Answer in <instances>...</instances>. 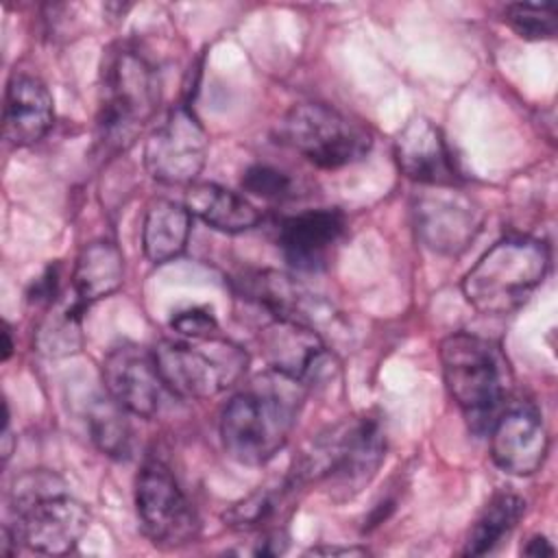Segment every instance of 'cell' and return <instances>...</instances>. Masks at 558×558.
Returning <instances> with one entry per match:
<instances>
[{
  "instance_id": "cell-1",
  "label": "cell",
  "mask_w": 558,
  "mask_h": 558,
  "mask_svg": "<svg viewBox=\"0 0 558 558\" xmlns=\"http://www.w3.org/2000/svg\"><path fill=\"white\" fill-rule=\"evenodd\" d=\"M303 397L305 384L272 368L233 395L220 414V440L229 458L246 466L272 460L290 438Z\"/></svg>"
},
{
  "instance_id": "cell-29",
  "label": "cell",
  "mask_w": 558,
  "mask_h": 558,
  "mask_svg": "<svg viewBox=\"0 0 558 558\" xmlns=\"http://www.w3.org/2000/svg\"><path fill=\"white\" fill-rule=\"evenodd\" d=\"M57 277H59L57 266L46 268L44 275H41L39 279H35L33 286L28 288V301L52 305V303H54V296H57V283H59Z\"/></svg>"
},
{
  "instance_id": "cell-21",
  "label": "cell",
  "mask_w": 558,
  "mask_h": 558,
  "mask_svg": "<svg viewBox=\"0 0 558 558\" xmlns=\"http://www.w3.org/2000/svg\"><path fill=\"white\" fill-rule=\"evenodd\" d=\"M122 281L124 257L116 242L96 240L81 248L72 272V290L81 303L89 305L111 296L120 290Z\"/></svg>"
},
{
  "instance_id": "cell-33",
  "label": "cell",
  "mask_w": 558,
  "mask_h": 558,
  "mask_svg": "<svg viewBox=\"0 0 558 558\" xmlns=\"http://www.w3.org/2000/svg\"><path fill=\"white\" fill-rule=\"evenodd\" d=\"M2 336H4V351H2V360H9V355H11V351H13V342H11V329H9L7 325H4Z\"/></svg>"
},
{
  "instance_id": "cell-27",
  "label": "cell",
  "mask_w": 558,
  "mask_h": 558,
  "mask_svg": "<svg viewBox=\"0 0 558 558\" xmlns=\"http://www.w3.org/2000/svg\"><path fill=\"white\" fill-rule=\"evenodd\" d=\"M242 187L248 194L266 201H283L294 196L292 179L268 163H255L246 168L242 174Z\"/></svg>"
},
{
  "instance_id": "cell-4",
  "label": "cell",
  "mask_w": 558,
  "mask_h": 558,
  "mask_svg": "<svg viewBox=\"0 0 558 558\" xmlns=\"http://www.w3.org/2000/svg\"><path fill=\"white\" fill-rule=\"evenodd\" d=\"M442 379L473 432L490 429L510 392V366L501 349L475 333L456 331L440 342Z\"/></svg>"
},
{
  "instance_id": "cell-11",
  "label": "cell",
  "mask_w": 558,
  "mask_h": 558,
  "mask_svg": "<svg viewBox=\"0 0 558 558\" xmlns=\"http://www.w3.org/2000/svg\"><path fill=\"white\" fill-rule=\"evenodd\" d=\"M418 240L440 255L462 253L480 233L484 214L458 187H427L412 205Z\"/></svg>"
},
{
  "instance_id": "cell-12",
  "label": "cell",
  "mask_w": 558,
  "mask_h": 558,
  "mask_svg": "<svg viewBox=\"0 0 558 558\" xmlns=\"http://www.w3.org/2000/svg\"><path fill=\"white\" fill-rule=\"evenodd\" d=\"M102 384L107 397L133 416L150 418L159 410L163 384L153 351L144 347H113L102 360Z\"/></svg>"
},
{
  "instance_id": "cell-10",
  "label": "cell",
  "mask_w": 558,
  "mask_h": 558,
  "mask_svg": "<svg viewBox=\"0 0 558 558\" xmlns=\"http://www.w3.org/2000/svg\"><path fill=\"white\" fill-rule=\"evenodd\" d=\"M209 140L185 105L170 109L144 146L148 174L163 185H192L207 161Z\"/></svg>"
},
{
  "instance_id": "cell-17",
  "label": "cell",
  "mask_w": 558,
  "mask_h": 558,
  "mask_svg": "<svg viewBox=\"0 0 558 558\" xmlns=\"http://www.w3.org/2000/svg\"><path fill=\"white\" fill-rule=\"evenodd\" d=\"M344 231V214L336 207L307 209L279 225V246L299 270H320Z\"/></svg>"
},
{
  "instance_id": "cell-13",
  "label": "cell",
  "mask_w": 558,
  "mask_h": 558,
  "mask_svg": "<svg viewBox=\"0 0 558 558\" xmlns=\"http://www.w3.org/2000/svg\"><path fill=\"white\" fill-rule=\"evenodd\" d=\"M490 458L493 462L517 477L534 475L549 449V434L541 414L530 405H512L490 425Z\"/></svg>"
},
{
  "instance_id": "cell-6",
  "label": "cell",
  "mask_w": 558,
  "mask_h": 558,
  "mask_svg": "<svg viewBox=\"0 0 558 558\" xmlns=\"http://www.w3.org/2000/svg\"><path fill=\"white\" fill-rule=\"evenodd\" d=\"M161 100L157 70L135 50L111 52L102 68L98 140L113 150L126 148L153 120Z\"/></svg>"
},
{
  "instance_id": "cell-3",
  "label": "cell",
  "mask_w": 558,
  "mask_h": 558,
  "mask_svg": "<svg viewBox=\"0 0 558 558\" xmlns=\"http://www.w3.org/2000/svg\"><path fill=\"white\" fill-rule=\"evenodd\" d=\"M11 510L15 523L4 527V543L20 541L37 554H70L89 527V510L44 471L26 473L15 482Z\"/></svg>"
},
{
  "instance_id": "cell-20",
  "label": "cell",
  "mask_w": 558,
  "mask_h": 558,
  "mask_svg": "<svg viewBox=\"0 0 558 558\" xmlns=\"http://www.w3.org/2000/svg\"><path fill=\"white\" fill-rule=\"evenodd\" d=\"M185 207L216 231L242 233L259 222V209L242 194L218 183H192L185 194Z\"/></svg>"
},
{
  "instance_id": "cell-24",
  "label": "cell",
  "mask_w": 558,
  "mask_h": 558,
  "mask_svg": "<svg viewBox=\"0 0 558 558\" xmlns=\"http://www.w3.org/2000/svg\"><path fill=\"white\" fill-rule=\"evenodd\" d=\"M126 414L116 401L109 397L102 401H96L89 410V434L94 445L111 456V458H124L131 449V427L126 421Z\"/></svg>"
},
{
  "instance_id": "cell-19",
  "label": "cell",
  "mask_w": 558,
  "mask_h": 558,
  "mask_svg": "<svg viewBox=\"0 0 558 558\" xmlns=\"http://www.w3.org/2000/svg\"><path fill=\"white\" fill-rule=\"evenodd\" d=\"M192 214L185 203L155 198L142 220V248L150 264H168L177 259L190 240Z\"/></svg>"
},
{
  "instance_id": "cell-14",
  "label": "cell",
  "mask_w": 558,
  "mask_h": 558,
  "mask_svg": "<svg viewBox=\"0 0 558 558\" xmlns=\"http://www.w3.org/2000/svg\"><path fill=\"white\" fill-rule=\"evenodd\" d=\"M395 159L403 177L425 187H458L462 177L440 129L412 118L395 140Z\"/></svg>"
},
{
  "instance_id": "cell-23",
  "label": "cell",
  "mask_w": 558,
  "mask_h": 558,
  "mask_svg": "<svg viewBox=\"0 0 558 558\" xmlns=\"http://www.w3.org/2000/svg\"><path fill=\"white\" fill-rule=\"evenodd\" d=\"M85 303L74 299L72 303L50 305L37 329V349L50 357L70 355L81 349V312Z\"/></svg>"
},
{
  "instance_id": "cell-9",
  "label": "cell",
  "mask_w": 558,
  "mask_h": 558,
  "mask_svg": "<svg viewBox=\"0 0 558 558\" xmlns=\"http://www.w3.org/2000/svg\"><path fill=\"white\" fill-rule=\"evenodd\" d=\"M135 510L144 534L159 547L187 545L196 532V514L170 466L157 458L142 464L135 480Z\"/></svg>"
},
{
  "instance_id": "cell-26",
  "label": "cell",
  "mask_w": 558,
  "mask_h": 558,
  "mask_svg": "<svg viewBox=\"0 0 558 558\" xmlns=\"http://www.w3.org/2000/svg\"><path fill=\"white\" fill-rule=\"evenodd\" d=\"M281 504V495L270 488H257L255 493L246 495L244 499L229 506L222 514L225 523L238 530H255L268 523Z\"/></svg>"
},
{
  "instance_id": "cell-16",
  "label": "cell",
  "mask_w": 558,
  "mask_h": 558,
  "mask_svg": "<svg viewBox=\"0 0 558 558\" xmlns=\"http://www.w3.org/2000/svg\"><path fill=\"white\" fill-rule=\"evenodd\" d=\"M259 344L272 371L301 384H310L325 366L327 347L323 336L301 323L270 318L259 329Z\"/></svg>"
},
{
  "instance_id": "cell-31",
  "label": "cell",
  "mask_w": 558,
  "mask_h": 558,
  "mask_svg": "<svg viewBox=\"0 0 558 558\" xmlns=\"http://www.w3.org/2000/svg\"><path fill=\"white\" fill-rule=\"evenodd\" d=\"M13 449V436H11V412L9 405L4 403V429H2V458L9 460Z\"/></svg>"
},
{
  "instance_id": "cell-30",
  "label": "cell",
  "mask_w": 558,
  "mask_h": 558,
  "mask_svg": "<svg viewBox=\"0 0 558 558\" xmlns=\"http://www.w3.org/2000/svg\"><path fill=\"white\" fill-rule=\"evenodd\" d=\"M523 554H527V556H551L554 554V547L549 545V541L545 538V536H541V534H536V536H532L530 541H527V545L523 547Z\"/></svg>"
},
{
  "instance_id": "cell-28",
  "label": "cell",
  "mask_w": 558,
  "mask_h": 558,
  "mask_svg": "<svg viewBox=\"0 0 558 558\" xmlns=\"http://www.w3.org/2000/svg\"><path fill=\"white\" fill-rule=\"evenodd\" d=\"M170 327L183 338H209V336H216L218 320L211 314V310L192 305V307L179 310L170 318Z\"/></svg>"
},
{
  "instance_id": "cell-18",
  "label": "cell",
  "mask_w": 558,
  "mask_h": 558,
  "mask_svg": "<svg viewBox=\"0 0 558 558\" xmlns=\"http://www.w3.org/2000/svg\"><path fill=\"white\" fill-rule=\"evenodd\" d=\"M54 122V102L48 87L28 74H15L4 92V140L17 148L37 144Z\"/></svg>"
},
{
  "instance_id": "cell-15",
  "label": "cell",
  "mask_w": 558,
  "mask_h": 558,
  "mask_svg": "<svg viewBox=\"0 0 558 558\" xmlns=\"http://www.w3.org/2000/svg\"><path fill=\"white\" fill-rule=\"evenodd\" d=\"M244 292L272 318L301 323L316 331L336 320L331 303L307 290L301 281L277 270H259L246 277Z\"/></svg>"
},
{
  "instance_id": "cell-8",
  "label": "cell",
  "mask_w": 558,
  "mask_h": 558,
  "mask_svg": "<svg viewBox=\"0 0 558 558\" xmlns=\"http://www.w3.org/2000/svg\"><path fill=\"white\" fill-rule=\"evenodd\" d=\"M279 137L325 170L351 166L373 146L368 126L323 102L294 105L279 122Z\"/></svg>"
},
{
  "instance_id": "cell-5",
  "label": "cell",
  "mask_w": 558,
  "mask_h": 558,
  "mask_svg": "<svg viewBox=\"0 0 558 558\" xmlns=\"http://www.w3.org/2000/svg\"><path fill=\"white\" fill-rule=\"evenodd\" d=\"M547 246L527 235L495 242L464 275L462 294L484 316H506L519 310L545 279Z\"/></svg>"
},
{
  "instance_id": "cell-7",
  "label": "cell",
  "mask_w": 558,
  "mask_h": 558,
  "mask_svg": "<svg viewBox=\"0 0 558 558\" xmlns=\"http://www.w3.org/2000/svg\"><path fill=\"white\" fill-rule=\"evenodd\" d=\"M153 357L166 390L181 399H209L246 373V351L227 338L159 340Z\"/></svg>"
},
{
  "instance_id": "cell-25",
  "label": "cell",
  "mask_w": 558,
  "mask_h": 558,
  "mask_svg": "<svg viewBox=\"0 0 558 558\" xmlns=\"http://www.w3.org/2000/svg\"><path fill=\"white\" fill-rule=\"evenodd\" d=\"M506 22L519 37L532 39V41L554 39L558 31L554 4H532V2L508 4Z\"/></svg>"
},
{
  "instance_id": "cell-22",
  "label": "cell",
  "mask_w": 558,
  "mask_h": 558,
  "mask_svg": "<svg viewBox=\"0 0 558 558\" xmlns=\"http://www.w3.org/2000/svg\"><path fill=\"white\" fill-rule=\"evenodd\" d=\"M525 512V501L514 493H499L495 495L480 517L475 519L466 541H464V556H484L495 549L504 536L512 532L519 519Z\"/></svg>"
},
{
  "instance_id": "cell-32",
  "label": "cell",
  "mask_w": 558,
  "mask_h": 558,
  "mask_svg": "<svg viewBox=\"0 0 558 558\" xmlns=\"http://www.w3.org/2000/svg\"><path fill=\"white\" fill-rule=\"evenodd\" d=\"M310 554H342V556H351V554H366V549H357V547H312Z\"/></svg>"
},
{
  "instance_id": "cell-2",
  "label": "cell",
  "mask_w": 558,
  "mask_h": 558,
  "mask_svg": "<svg viewBox=\"0 0 558 558\" xmlns=\"http://www.w3.org/2000/svg\"><path fill=\"white\" fill-rule=\"evenodd\" d=\"M386 456V432L377 416L342 421L320 434L303 453L292 486L325 482L329 493L347 499L357 495L379 471Z\"/></svg>"
}]
</instances>
